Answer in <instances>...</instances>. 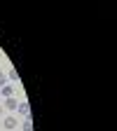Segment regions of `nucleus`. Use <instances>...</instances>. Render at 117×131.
Listing matches in <instances>:
<instances>
[{"label": "nucleus", "mask_w": 117, "mask_h": 131, "mask_svg": "<svg viewBox=\"0 0 117 131\" xmlns=\"http://www.w3.org/2000/svg\"><path fill=\"white\" fill-rule=\"evenodd\" d=\"M16 105H19V101H16L14 96H7V98H5V103H3L5 110H16Z\"/></svg>", "instance_id": "obj_1"}, {"label": "nucleus", "mask_w": 117, "mask_h": 131, "mask_svg": "<svg viewBox=\"0 0 117 131\" xmlns=\"http://www.w3.org/2000/svg\"><path fill=\"white\" fill-rule=\"evenodd\" d=\"M3 124H5V129H16V124H19V122H16L14 115H7V117L3 119Z\"/></svg>", "instance_id": "obj_2"}, {"label": "nucleus", "mask_w": 117, "mask_h": 131, "mask_svg": "<svg viewBox=\"0 0 117 131\" xmlns=\"http://www.w3.org/2000/svg\"><path fill=\"white\" fill-rule=\"evenodd\" d=\"M12 94H14V87H12V84L0 87V96H5V98H7V96H12Z\"/></svg>", "instance_id": "obj_3"}, {"label": "nucleus", "mask_w": 117, "mask_h": 131, "mask_svg": "<svg viewBox=\"0 0 117 131\" xmlns=\"http://www.w3.org/2000/svg\"><path fill=\"white\" fill-rule=\"evenodd\" d=\"M7 80H9V82H19V73H16V68H9Z\"/></svg>", "instance_id": "obj_4"}, {"label": "nucleus", "mask_w": 117, "mask_h": 131, "mask_svg": "<svg viewBox=\"0 0 117 131\" xmlns=\"http://www.w3.org/2000/svg\"><path fill=\"white\" fill-rule=\"evenodd\" d=\"M24 131H33V119H26L24 122Z\"/></svg>", "instance_id": "obj_5"}, {"label": "nucleus", "mask_w": 117, "mask_h": 131, "mask_svg": "<svg viewBox=\"0 0 117 131\" xmlns=\"http://www.w3.org/2000/svg\"><path fill=\"white\" fill-rule=\"evenodd\" d=\"M5 84H7V75L0 73V87H5Z\"/></svg>", "instance_id": "obj_6"}, {"label": "nucleus", "mask_w": 117, "mask_h": 131, "mask_svg": "<svg viewBox=\"0 0 117 131\" xmlns=\"http://www.w3.org/2000/svg\"><path fill=\"white\" fill-rule=\"evenodd\" d=\"M3 112H5V108H3V103H0V117H3Z\"/></svg>", "instance_id": "obj_7"}]
</instances>
